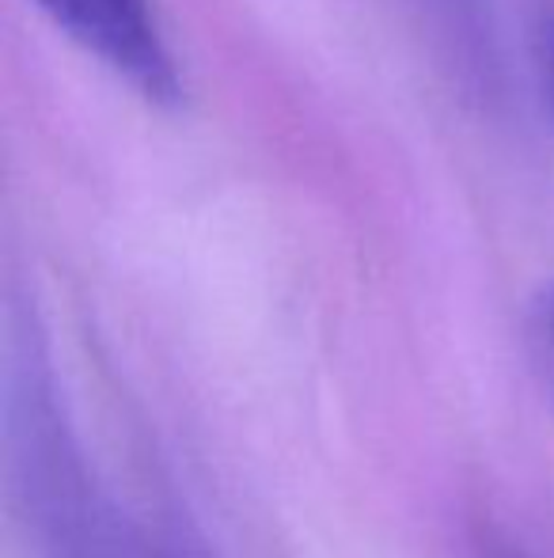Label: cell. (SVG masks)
Wrapping results in <instances>:
<instances>
[{"label": "cell", "instance_id": "obj_2", "mask_svg": "<svg viewBox=\"0 0 554 558\" xmlns=\"http://www.w3.org/2000/svg\"><path fill=\"white\" fill-rule=\"evenodd\" d=\"M540 331H543V342H547V353H551V365H554V286L543 293V304H540Z\"/></svg>", "mask_w": 554, "mask_h": 558}, {"label": "cell", "instance_id": "obj_1", "mask_svg": "<svg viewBox=\"0 0 554 558\" xmlns=\"http://www.w3.org/2000/svg\"><path fill=\"white\" fill-rule=\"evenodd\" d=\"M38 12L148 107L183 104L186 81L156 0H35Z\"/></svg>", "mask_w": 554, "mask_h": 558}, {"label": "cell", "instance_id": "obj_3", "mask_svg": "<svg viewBox=\"0 0 554 558\" xmlns=\"http://www.w3.org/2000/svg\"><path fill=\"white\" fill-rule=\"evenodd\" d=\"M547 73H551V104H554V31H551V46H547Z\"/></svg>", "mask_w": 554, "mask_h": 558}]
</instances>
